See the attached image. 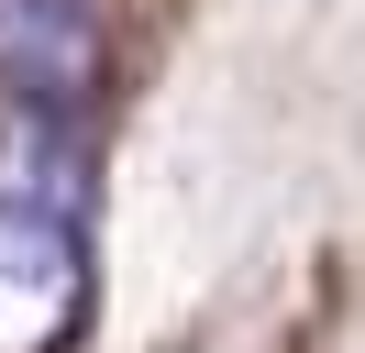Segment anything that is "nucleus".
I'll return each instance as SVG.
<instances>
[{"mask_svg": "<svg viewBox=\"0 0 365 353\" xmlns=\"http://www.w3.org/2000/svg\"><path fill=\"white\" fill-rule=\"evenodd\" d=\"M89 309V243H78V176L45 132L0 154V353H56Z\"/></svg>", "mask_w": 365, "mask_h": 353, "instance_id": "nucleus-1", "label": "nucleus"}, {"mask_svg": "<svg viewBox=\"0 0 365 353\" xmlns=\"http://www.w3.org/2000/svg\"><path fill=\"white\" fill-rule=\"evenodd\" d=\"M111 78V44H100L89 0H0V88L34 110V122H67L100 100Z\"/></svg>", "mask_w": 365, "mask_h": 353, "instance_id": "nucleus-2", "label": "nucleus"}]
</instances>
